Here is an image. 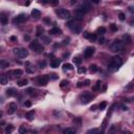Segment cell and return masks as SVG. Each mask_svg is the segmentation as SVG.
I'll return each instance as SVG.
<instances>
[{
	"label": "cell",
	"instance_id": "18",
	"mask_svg": "<svg viewBox=\"0 0 134 134\" xmlns=\"http://www.w3.org/2000/svg\"><path fill=\"white\" fill-rule=\"evenodd\" d=\"M5 92H7L8 96H16L17 95V90L14 88H9V89H7Z\"/></svg>",
	"mask_w": 134,
	"mask_h": 134
},
{
	"label": "cell",
	"instance_id": "53",
	"mask_svg": "<svg viewBox=\"0 0 134 134\" xmlns=\"http://www.w3.org/2000/svg\"><path fill=\"white\" fill-rule=\"evenodd\" d=\"M106 89H107V84H104V86H103V89H102V91H103V92H105V91H106Z\"/></svg>",
	"mask_w": 134,
	"mask_h": 134
},
{
	"label": "cell",
	"instance_id": "47",
	"mask_svg": "<svg viewBox=\"0 0 134 134\" xmlns=\"http://www.w3.org/2000/svg\"><path fill=\"white\" fill-rule=\"evenodd\" d=\"M83 37H84V38H87V39H89V37H90V34H89L88 32H85V33L83 34Z\"/></svg>",
	"mask_w": 134,
	"mask_h": 134
},
{
	"label": "cell",
	"instance_id": "13",
	"mask_svg": "<svg viewBox=\"0 0 134 134\" xmlns=\"http://www.w3.org/2000/svg\"><path fill=\"white\" fill-rule=\"evenodd\" d=\"M60 64H61V60L58 59V58H54V59H51V61H50V67L58 68L60 66Z\"/></svg>",
	"mask_w": 134,
	"mask_h": 134
},
{
	"label": "cell",
	"instance_id": "8",
	"mask_svg": "<svg viewBox=\"0 0 134 134\" xmlns=\"http://www.w3.org/2000/svg\"><path fill=\"white\" fill-rule=\"evenodd\" d=\"M57 15L60 17L61 19H69L70 18V13L69 11L65 10V9H60L57 11Z\"/></svg>",
	"mask_w": 134,
	"mask_h": 134
},
{
	"label": "cell",
	"instance_id": "37",
	"mask_svg": "<svg viewBox=\"0 0 134 134\" xmlns=\"http://www.w3.org/2000/svg\"><path fill=\"white\" fill-rule=\"evenodd\" d=\"M106 107H107V103L106 102H103V103H101L100 105H98V108H100L101 110L106 109Z\"/></svg>",
	"mask_w": 134,
	"mask_h": 134
},
{
	"label": "cell",
	"instance_id": "11",
	"mask_svg": "<svg viewBox=\"0 0 134 134\" xmlns=\"http://www.w3.org/2000/svg\"><path fill=\"white\" fill-rule=\"evenodd\" d=\"M27 20V16L25 14H20L14 19V23H23Z\"/></svg>",
	"mask_w": 134,
	"mask_h": 134
},
{
	"label": "cell",
	"instance_id": "9",
	"mask_svg": "<svg viewBox=\"0 0 134 134\" xmlns=\"http://www.w3.org/2000/svg\"><path fill=\"white\" fill-rule=\"evenodd\" d=\"M94 51H95V48L93 47V46H88V47L84 50V57L86 59H89V58H91L93 56Z\"/></svg>",
	"mask_w": 134,
	"mask_h": 134
},
{
	"label": "cell",
	"instance_id": "25",
	"mask_svg": "<svg viewBox=\"0 0 134 134\" xmlns=\"http://www.w3.org/2000/svg\"><path fill=\"white\" fill-rule=\"evenodd\" d=\"M10 66V63L9 62H7L5 60H1L0 61V67H1L2 69H5L7 67H9Z\"/></svg>",
	"mask_w": 134,
	"mask_h": 134
},
{
	"label": "cell",
	"instance_id": "43",
	"mask_svg": "<svg viewBox=\"0 0 134 134\" xmlns=\"http://www.w3.org/2000/svg\"><path fill=\"white\" fill-rule=\"evenodd\" d=\"M42 39L44 40V43H46V44H48V43H50V42H51V40H50L49 38H46V37H42Z\"/></svg>",
	"mask_w": 134,
	"mask_h": 134
},
{
	"label": "cell",
	"instance_id": "52",
	"mask_svg": "<svg viewBox=\"0 0 134 134\" xmlns=\"http://www.w3.org/2000/svg\"><path fill=\"white\" fill-rule=\"evenodd\" d=\"M89 84H90V81H89V80H86L85 82H84V85H85V86H88Z\"/></svg>",
	"mask_w": 134,
	"mask_h": 134
},
{
	"label": "cell",
	"instance_id": "6",
	"mask_svg": "<svg viewBox=\"0 0 134 134\" xmlns=\"http://www.w3.org/2000/svg\"><path fill=\"white\" fill-rule=\"evenodd\" d=\"M14 55L19 58V59H24L28 56V51L25 48H15L14 49Z\"/></svg>",
	"mask_w": 134,
	"mask_h": 134
},
{
	"label": "cell",
	"instance_id": "12",
	"mask_svg": "<svg viewBox=\"0 0 134 134\" xmlns=\"http://www.w3.org/2000/svg\"><path fill=\"white\" fill-rule=\"evenodd\" d=\"M17 108H18V105H17L15 102L10 103V105H9V109H8V113H9V114H14V113L16 112Z\"/></svg>",
	"mask_w": 134,
	"mask_h": 134
},
{
	"label": "cell",
	"instance_id": "24",
	"mask_svg": "<svg viewBox=\"0 0 134 134\" xmlns=\"http://www.w3.org/2000/svg\"><path fill=\"white\" fill-rule=\"evenodd\" d=\"M8 82H9V79H8L7 75H1V79H0V83H1V85H3V86L7 85Z\"/></svg>",
	"mask_w": 134,
	"mask_h": 134
},
{
	"label": "cell",
	"instance_id": "23",
	"mask_svg": "<svg viewBox=\"0 0 134 134\" xmlns=\"http://www.w3.org/2000/svg\"><path fill=\"white\" fill-rule=\"evenodd\" d=\"M62 134H75V129H73V128H67V129L63 131Z\"/></svg>",
	"mask_w": 134,
	"mask_h": 134
},
{
	"label": "cell",
	"instance_id": "17",
	"mask_svg": "<svg viewBox=\"0 0 134 134\" xmlns=\"http://www.w3.org/2000/svg\"><path fill=\"white\" fill-rule=\"evenodd\" d=\"M10 73L13 75V79H15V78H17V77H19V75H21V74L23 73V71L21 70V69H15V70L11 71Z\"/></svg>",
	"mask_w": 134,
	"mask_h": 134
},
{
	"label": "cell",
	"instance_id": "39",
	"mask_svg": "<svg viewBox=\"0 0 134 134\" xmlns=\"http://www.w3.org/2000/svg\"><path fill=\"white\" fill-rule=\"evenodd\" d=\"M78 72L79 73H85L86 72V68L85 67H79L78 68Z\"/></svg>",
	"mask_w": 134,
	"mask_h": 134
},
{
	"label": "cell",
	"instance_id": "26",
	"mask_svg": "<svg viewBox=\"0 0 134 134\" xmlns=\"http://www.w3.org/2000/svg\"><path fill=\"white\" fill-rule=\"evenodd\" d=\"M72 60H73V63L75 64V65H80V64L82 63V61H83L82 59H81V57H80V56H77V57H74Z\"/></svg>",
	"mask_w": 134,
	"mask_h": 134
},
{
	"label": "cell",
	"instance_id": "51",
	"mask_svg": "<svg viewBox=\"0 0 134 134\" xmlns=\"http://www.w3.org/2000/svg\"><path fill=\"white\" fill-rule=\"evenodd\" d=\"M120 107H121V109H123L124 111H127V110H128V107H127V106H125V105H121Z\"/></svg>",
	"mask_w": 134,
	"mask_h": 134
},
{
	"label": "cell",
	"instance_id": "36",
	"mask_svg": "<svg viewBox=\"0 0 134 134\" xmlns=\"http://www.w3.org/2000/svg\"><path fill=\"white\" fill-rule=\"evenodd\" d=\"M101 86H102V82H101V81H97V82H96V85L93 87V90H98V89H101Z\"/></svg>",
	"mask_w": 134,
	"mask_h": 134
},
{
	"label": "cell",
	"instance_id": "32",
	"mask_svg": "<svg viewBox=\"0 0 134 134\" xmlns=\"http://www.w3.org/2000/svg\"><path fill=\"white\" fill-rule=\"evenodd\" d=\"M89 70L91 72H96L98 70V68H97V66L95 65V64H91V65L89 66Z\"/></svg>",
	"mask_w": 134,
	"mask_h": 134
},
{
	"label": "cell",
	"instance_id": "46",
	"mask_svg": "<svg viewBox=\"0 0 134 134\" xmlns=\"http://www.w3.org/2000/svg\"><path fill=\"white\" fill-rule=\"evenodd\" d=\"M49 78H50L51 80H57V79H58V75H57L56 73H51Z\"/></svg>",
	"mask_w": 134,
	"mask_h": 134
},
{
	"label": "cell",
	"instance_id": "22",
	"mask_svg": "<svg viewBox=\"0 0 134 134\" xmlns=\"http://www.w3.org/2000/svg\"><path fill=\"white\" fill-rule=\"evenodd\" d=\"M116 131H117V127H116L115 125H112V126H110V128H109L108 134H115Z\"/></svg>",
	"mask_w": 134,
	"mask_h": 134
},
{
	"label": "cell",
	"instance_id": "45",
	"mask_svg": "<svg viewBox=\"0 0 134 134\" xmlns=\"http://www.w3.org/2000/svg\"><path fill=\"white\" fill-rule=\"evenodd\" d=\"M24 106L30 108V107L32 106V102H31V101H25V103H24Z\"/></svg>",
	"mask_w": 134,
	"mask_h": 134
},
{
	"label": "cell",
	"instance_id": "31",
	"mask_svg": "<svg viewBox=\"0 0 134 134\" xmlns=\"http://www.w3.org/2000/svg\"><path fill=\"white\" fill-rule=\"evenodd\" d=\"M98 133H100V130L96 129V128H93V129H90L87 131L86 134H98Z\"/></svg>",
	"mask_w": 134,
	"mask_h": 134
},
{
	"label": "cell",
	"instance_id": "50",
	"mask_svg": "<svg viewBox=\"0 0 134 134\" xmlns=\"http://www.w3.org/2000/svg\"><path fill=\"white\" fill-rule=\"evenodd\" d=\"M68 43H69V38L65 39V40L63 41V44H64V45H66V44H68Z\"/></svg>",
	"mask_w": 134,
	"mask_h": 134
},
{
	"label": "cell",
	"instance_id": "3",
	"mask_svg": "<svg viewBox=\"0 0 134 134\" xmlns=\"http://www.w3.org/2000/svg\"><path fill=\"white\" fill-rule=\"evenodd\" d=\"M69 28H70L71 31H73L75 34H79L81 32V30H82V27H81L80 25V23H79V20H70V21H68L67 22V24H66Z\"/></svg>",
	"mask_w": 134,
	"mask_h": 134
},
{
	"label": "cell",
	"instance_id": "30",
	"mask_svg": "<svg viewBox=\"0 0 134 134\" xmlns=\"http://www.w3.org/2000/svg\"><path fill=\"white\" fill-rule=\"evenodd\" d=\"M25 92L27 93V94L32 95V96H33V95H35V94H36V93H35V92H36V90H35V89L33 88V87H31V88H27Z\"/></svg>",
	"mask_w": 134,
	"mask_h": 134
},
{
	"label": "cell",
	"instance_id": "28",
	"mask_svg": "<svg viewBox=\"0 0 134 134\" xmlns=\"http://www.w3.org/2000/svg\"><path fill=\"white\" fill-rule=\"evenodd\" d=\"M27 83H28V81L26 80V79H23V80H21V81H19L18 83V86L19 87H23V86H25V85H27Z\"/></svg>",
	"mask_w": 134,
	"mask_h": 134
},
{
	"label": "cell",
	"instance_id": "49",
	"mask_svg": "<svg viewBox=\"0 0 134 134\" xmlns=\"http://www.w3.org/2000/svg\"><path fill=\"white\" fill-rule=\"evenodd\" d=\"M96 105H93V106H91V108H90V110H91V111H95V110H96Z\"/></svg>",
	"mask_w": 134,
	"mask_h": 134
},
{
	"label": "cell",
	"instance_id": "20",
	"mask_svg": "<svg viewBox=\"0 0 134 134\" xmlns=\"http://www.w3.org/2000/svg\"><path fill=\"white\" fill-rule=\"evenodd\" d=\"M14 129L15 128H14L13 125H8L7 128H5V134H12L14 131Z\"/></svg>",
	"mask_w": 134,
	"mask_h": 134
},
{
	"label": "cell",
	"instance_id": "56",
	"mask_svg": "<svg viewBox=\"0 0 134 134\" xmlns=\"http://www.w3.org/2000/svg\"><path fill=\"white\" fill-rule=\"evenodd\" d=\"M98 134H103V132H100V133H98Z\"/></svg>",
	"mask_w": 134,
	"mask_h": 134
},
{
	"label": "cell",
	"instance_id": "48",
	"mask_svg": "<svg viewBox=\"0 0 134 134\" xmlns=\"http://www.w3.org/2000/svg\"><path fill=\"white\" fill-rule=\"evenodd\" d=\"M39 67H40V68H44V67H45V61L40 62V63H39Z\"/></svg>",
	"mask_w": 134,
	"mask_h": 134
},
{
	"label": "cell",
	"instance_id": "55",
	"mask_svg": "<svg viewBox=\"0 0 134 134\" xmlns=\"http://www.w3.org/2000/svg\"><path fill=\"white\" fill-rule=\"evenodd\" d=\"M11 40H12V41H16V40H17V37L12 36V37H11Z\"/></svg>",
	"mask_w": 134,
	"mask_h": 134
},
{
	"label": "cell",
	"instance_id": "1",
	"mask_svg": "<svg viewBox=\"0 0 134 134\" xmlns=\"http://www.w3.org/2000/svg\"><path fill=\"white\" fill-rule=\"evenodd\" d=\"M91 7H90V4L88 2H83L82 4L79 7V9L75 10V19L77 20H82L83 19V17L86 13H88V12L90 11Z\"/></svg>",
	"mask_w": 134,
	"mask_h": 134
},
{
	"label": "cell",
	"instance_id": "15",
	"mask_svg": "<svg viewBox=\"0 0 134 134\" xmlns=\"http://www.w3.org/2000/svg\"><path fill=\"white\" fill-rule=\"evenodd\" d=\"M49 35H52V36H56V35H61L62 34V31L60 30L59 27H54L51 28V30H49Z\"/></svg>",
	"mask_w": 134,
	"mask_h": 134
},
{
	"label": "cell",
	"instance_id": "4",
	"mask_svg": "<svg viewBox=\"0 0 134 134\" xmlns=\"http://www.w3.org/2000/svg\"><path fill=\"white\" fill-rule=\"evenodd\" d=\"M124 47V43L119 41V40H115V41H113L111 43V45H110V49H111V51L113 52H117V51H120L121 49H123Z\"/></svg>",
	"mask_w": 134,
	"mask_h": 134
},
{
	"label": "cell",
	"instance_id": "29",
	"mask_svg": "<svg viewBox=\"0 0 134 134\" xmlns=\"http://www.w3.org/2000/svg\"><path fill=\"white\" fill-rule=\"evenodd\" d=\"M105 33H106V28H105L104 26L98 27L97 30H96V34H98V35H104Z\"/></svg>",
	"mask_w": 134,
	"mask_h": 134
},
{
	"label": "cell",
	"instance_id": "7",
	"mask_svg": "<svg viewBox=\"0 0 134 134\" xmlns=\"http://www.w3.org/2000/svg\"><path fill=\"white\" fill-rule=\"evenodd\" d=\"M80 100H81V103L86 105V104L90 103V102L93 100V95L91 94L90 92H84L83 94H81Z\"/></svg>",
	"mask_w": 134,
	"mask_h": 134
},
{
	"label": "cell",
	"instance_id": "44",
	"mask_svg": "<svg viewBox=\"0 0 134 134\" xmlns=\"http://www.w3.org/2000/svg\"><path fill=\"white\" fill-rule=\"evenodd\" d=\"M97 43H100V44H104V43H105V38H104V37L98 38V40H97Z\"/></svg>",
	"mask_w": 134,
	"mask_h": 134
},
{
	"label": "cell",
	"instance_id": "34",
	"mask_svg": "<svg viewBox=\"0 0 134 134\" xmlns=\"http://www.w3.org/2000/svg\"><path fill=\"white\" fill-rule=\"evenodd\" d=\"M124 41H125V43H127V44H130V43H131V37H130L128 34H126L125 36H124Z\"/></svg>",
	"mask_w": 134,
	"mask_h": 134
},
{
	"label": "cell",
	"instance_id": "41",
	"mask_svg": "<svg viewBox=\"0 0 134 134\" xmlns=\"http://www.w3.org/2000/svg\"><path fill=\"white\" fill-rule=\"evenodd\" d=\"M110 30H111L112 32H117V26H116L115 24H111L110 25Z\"/></svg>",
	"mask_w": 134,
	"mask_h": 134
},
{
	"label": "cell",
	"instance_id": "35",
	"mask_svg": "<svg viewBox=\"0 0 134 134\" xmlns=\"http://www.w3.org/2000/svg\"><path fill=\"white\" fill-rule=\"evenodd\" d=\"M42 34H43V28H42V26H38V27H37V33H36V35H37V36H41Z\"/></svg>",
	"mask_w": 134,
	"mask_h": 134
},
{
	"label": "cell",
	"instance_id": "5",
	"mask_svg": "<svg viewBox=\"0 0 134 134\" xmlns=\"http://www.w3.org/2000/svg\"><path fill=\"white\" fill-rule=\"evenodd\" d=\"M30 47H31V49H33L34 51L38 52V54H41V52L44 50V47L39 43L38 40H34V41H32V43L30 44Z\"/></svg>",
	"mask_w": 134,
	"mask_h": 134
},
{
	"label": "cell",
	"instance_id": "16",
	"mask_svg": "<svg viewBox=\"0 0 134 134\" xmlns=\"http://www.w3.org/2000/svg\"><path fill=\"white\" fill-rule=\"evenodd\" d=\"M32 17L35 19H39L40 17H41V12H40L39 10H36V9H34L32 11Z\"/></svg>",
	"mask_w": 134,
	"mask_h": 134
},
{
	"label": "cell",
	"instance_id": "38",
	"mask_svg": "<svg viewBox=\"0 0 134 134\" xmlns=\"http://www.w3.org/2000/svg\"><path fill=\"white\" fill-rule=\"evenodd\" d=\"M68 84H69V82H68L67 80H63L62 82H61V84H60V86L62 87V88H64V87H65V86H67Z\"/></svg>",
	"mask_w": 134,
	"mask_h": 134
},
{
	"label": "cell",
	"instance_id": "54",
	"mask_svg": "<svg viewBox=\"0 0 134 134\" xmlns=\"http://www.w3.org/2000/svg\"><path fill=\"white\" fill-rule=\"evenodd\" d=\"M77 86H78V87H82V86H84V82H79Z\"/></svg>",
	"mask_w": 134,
	"mask_h": 134
},
{
	"label": "cell",
	"instance_id": "10",
	"mask_svg": "<svg viewBox=\"0 0 134 134\" xmlns=\"http://www.w3.org/2000/svg\"><path fill=\"white\" fill-rule=\"evenodd\" d=\"M48 81H49V77H48V75H42V77L38 78L37 84L39 86H46V85H47V83H48Z\"/></svg>",
	"mask_w": 134,
	"mask_h": 134
},
{
	"label": "cell",
	"instance_id": "2",
	"mask_svg": "<svg viewBox=\"0 0 134 134\" xmlns=\"http://www.w3.org/2000/svg\"><path fill=\"white\" fill-rule=\"evenodd\" d=\"M121 65H123V61H121L120 58L119 57H113L108 63V70L111 71V72H115V71L118 70Z\"/></svg>",
	"mask_w": 134,
	"mask_h": 134
},
{
	"label": "cell",
	"instance_id": "40",
	"mask_svg": "<svg viewBox=\"0 0 134 134\" xmlns=\"http://www.w3.org/2000/svg\"><path fill=\"white\" fill-rule=\"evenodd\" d=\"M89 40H91V41H95L96 40V34H90Z\"/></svg>",
	"mask_w": 134,
	"mask_h": 134
},
{
	"label": "cell",
	"instance_id": "19",
	"mask_svg": "<svg viewBox=\"0 0 134 134\" xmlns=\"http://www.w3.org/2000/svg\"><path fill=\"white\" fill-rule=\"evenodd\" d=\"M34 116H35V111H34V110H32V111H28L25 114V117L27 118V120H30V121L34 120Z\"/></svg>",
	"mask_w": 134,
	"mask_h": 134
},
{
	"label": "cell",
	"instance_id": "21",
	"mask_svg": "<svg viewBox=\"0 0 134 134\" xmlns=\"http://www.w3.org/2000/svg\"><path fill=\"white\" fill-rule=\"evenodd\" d=\"M63 70L65 71V72H66L67 70H73V67H72L71 64L66 63V64H64V65H63Z\"/></svg>",
	"mask_w": 134,
	"mask_h": 134
},
{
	"label": "cell",
	"instance_id": "42",
	"mask_svg": "<svg viewBox=\"0 0 134 134\" xmlns=\"http://www.w3.org/2000/svg\"><path fill=\"white\" fill-rule=\"evenodd\" d=\"M118 17H119V20L120 21H124L126 19V17H125V14L124 13H119L118 14Z\"/></svg>",
	"mask_w": 134,
	"mask_h": 134
},
{
	"label": "cell",
	"instance_id": "27",
	"mask_svg": "<svg viewBox=\"0 0 134 134\" xmlns=\"http://www.w3.org/2000/svg\"><path fill=\"white\" fill-rule=\"evenodd\" d=\"M27 129L25 128V126L24 125H22V126H20L19 127V134H27Z\"/></svg>",
	"mask_w": 134,
	"mask_h": 134
},
{
	"label": "cell",
	"instance_id": "33",
	"mask_svg": "<svg viewBox=\"0 0 134 134\" xmlns=\"http://www.w3.org/2000/svg\"><path fill=\"white\" fill-rule=\"evenodd\" d=\"M25 66H27V72H30V73H32V72H34V68H32L33 66L31 65V63L30 62H26L25 63Z\"/></svg>",
	"mask_w": 134,
	"mask_h": 134
},
{
	"label": "cell",
	"instance_id": "14",
	"mask_svg": "<svg viewBox=\"0 0 134 134\" xmlns=\"http://www.w3.org/2000/svg\"><path fill=\"white\" fill-rule=\"evenodd\" d=\"M0 22L2 25H7L9 23V16L5 13H1V15H0Z\"/></svg>",
	"mask_w": 134,
	"mask_h": 134
}]
</instances>
